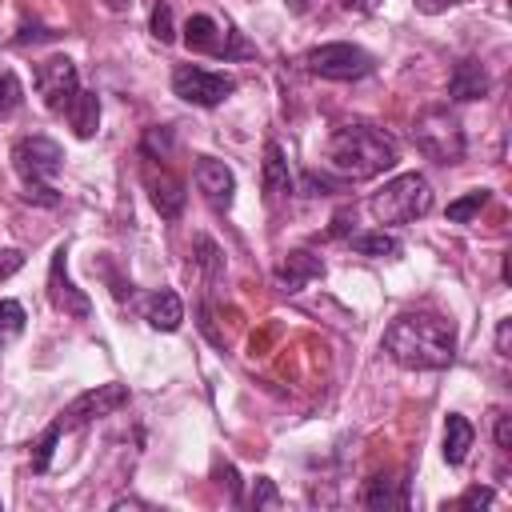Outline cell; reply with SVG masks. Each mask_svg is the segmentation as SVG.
I'll use <instances>...</instances> for the list:
<instances>
[{"instance_id": "obj_1", "label": "cell", "mask_w": 512, "mask_h": 512, "mask_svg": "<svg viewBox=\"0 0 512 512\" xmlns=\"http://www.w3.org/2000/svg\"><path fill=\"white\" fill-rule=\"evenodd\" d=\"M384 352L400 368L440 372L456 360V328L440 312H404L384 328Z\"/></svg>"}, {"instance_id": "obj_2", "label": "cell", "mask_w": 512, "mask_h": 512, "mask_svg": "<svg viewBox=\"0 0 512 512\" xmlns=\"http://www.w3.org/2000/svg\"><path fill=\"white\" fill-rule=\"evenodd\" d=\"M328 164L344 180H372L396 164V144L376 124H344L328 140Z\"/></svg>"}, {"instance_id": "obj_3", "label": "cell", "mask_w": 512, "mask_h": 512, "mask_svg": "<svg viewBox=\"0 0 512 512\" xmlns=\"http://www.w3.org/2000/svg\"><path fill=\"white\" fill-rule=\"evenodd\" d=\"M12 168L16 176L24 180V200L28 204H44V208H56L60 196L56 188L48 184L60 168H64V148L48 136H24L12 144Z\"/></svg>"}, {"instance_id": "obj_4", "label": "cell", "mask_w": 512, "mask_h": 512, "mask_svg": "<svg viewBox=\"0 0 512 512\" xmlns=\"http://www.w3.org/2000/svg\"><path fill=\"white\" fill-rule=\"evenodd\" d=\"M368 212L376 216V224H412L420 216L432 212V184L420 172H400L392 176L380 192H372Z\"/></svg>"}, {"instance_id": "obj_5", "label": "cell", "mask_w": 512, "mask_h": 512, "mask_svg": "<svg viewBox=\"0 0 512 512\" xmlns=\"http://www.w3.org/2000/svg\"><path fill=\"white\" fill-rule=\"evenodd\" d=\"M412 140H416V148H420L428 160H436V164H460V160H464V128H460V120H456L448 108H440V104L424 108V112L412 120Z\"/></svg>"}, {"instance_id": "obj_6", "label": "cell", "mask_w": 512, "mask_h": 512, "mask_svg": "<svg viewBox=\"0 0 512 512\" xmlns=\"http://www.w3.org/2000/svg\"><path fill=\"white\" fill-rule=\"evenodd\" d=\"M304 68L312 76H324V80H364L376 60L372 52H364L360 44H348V40H332V44H316L304 52Z\"/></svg>"}, {"instance_id": "obj_7", "label": "cell", "mask_w": 512, "mask_h": 512, "mask_svg": "<svg viewBox=\"0 0 512 512\" xmlns=\"http://www.w3.org/2000/svg\"><path fill=\"white\" fill-rule=\"evenodd\" d=\"M172 92L188 104L216 108L236 92V80L228 72H212V68H200V64H180L172 72Z\"/></svg>"}, {"instance_id": "obj_8", "label": "cell", "mask_w": 512, "mask_h": 512, "mask_svg": "<svg viewBox=\"0 0 512 512\" xmlns=\"http://www.w3.org/2000/svg\"><path fill=\"white\" fill-rule=\"evenodd\" d=\"M184 44L192 52H204V56H220V60H232V56H252V44L240 40V32H232L228 24L196 12L184 20Z\"/></svg>"}, {"instance_id": "obj_9", "label": "cell", "mask_w": 512, "mask_h": 512, "mask_svg": "<svg viewBox=\"0 0 512 512\" xmlns=\"http://www.w3.org/2000/svg\"><path fill=\"white\" fill-rule=\"evenodd\" d=\"M36 92L44 100L48 112H64L72 104V96L80 92V72L68 56H48L36 64Z\"/></svg>"}, {"instance_id": "obj_10", "label": "cell", "mask_w": 512, "mask_h": 512, "mask_svg": "<svg viewBox=\"0 0 512 512\" xmlns=\"http://www.w3.org/2000/svg\"><path fill=\"white\" fill-rule=\"evenodd\" d=\"M124 404H128V388H124V384H96V388L80 392L56 420H60L64 428H80V424H92V420H100V416L120 412Z\"/></svg>"}, {"instance_id": "obj_11", "label": "cell", "mask_w": 512, "mask_h": 512, "mask_svg": "<svg viewBox=\"0 0 512 512\" xmlns=\"http://www.w3.org/2000/svg\"><path fill=\"white\" fill-rule=\"evenodd\" d=\"M48 300L64 316H76V320H88L92 316V300L68 280V248H56L52 252V264H48Z\"/></svg>"}, {"instance_id": "obj_12", "label": "cell", "mask_w": 512, "mask_h": 512, "mask_svg": "<svg viewBox=\"0 0 512 512\" xmlns=\"http://www.w3.org/2000/svg\"><path fill=\"white\" fill-rule=\"evenodd\" d=\"M192 180H196V188H200V196L208 200L212 212H228L232 208V200H236V172L224 160L200 156L196 168H192Z\"/></svg>"}, {"instance_id": "obj_13", "label": "cell", "mask_w": 512, "mask_h": 512, "mask_svg": "<svg viewBox=\"0 0 512 512\" xmlns=\"http://www.w3.org/2000/svg\"><path fill=\"white\" fill-rule=\"evenodd\" d=\"M144 188H148V196H152V208L164 216V220H176L180 212H184V200H188V192H184V180L172 172V168H156V160H148L144 164Z\"/></svg>"}, {"instance_id": "obj_14", "label": "cell", "mask_w": 512, "mask_h": 512, "mask_svg": "<svg viewBox=\"0 0 512 512\" xmlns=\"http://www.w3.org/2000/svg\"><path fill=\"white\" fill-rule=\"evenodd\" d=\"M260 184H264V200L268 204H284L296 192V176L288 168V156L276 140L264 144V164H260Z\"/></svg>"}, {"instance_id": "obj_15", "label": "cell", "mask_w": 512, "mask_h": 512, "mask_svg": "<svg viewBox=\"0 0 512 512\" xmlns=\"http://www.w3.org/2000/svg\"><path fill=\"white\" fill-rule=\"evenodd\" d=\"M324 276V260L316 256V252H308V248H296V252H288L280 264H276V288L280 292H300L304 284H312V280H320Z\"/></svg>"}, {"instance_id": "obj_16", "label": "cell", "mask_w": 512, "mask_h": 512, "mask_svg": "<svg viewBox=\"0 0 512 512\" xmlns=\"http://www.w3.org/2000/svg\"><path fill=\"white\" fill-rule=\"evenodd\" d=\"M488 88H492V80H488V72H484L480 60L464 56V60L452 64V76H448V96L452 100H484Z\"/></svg>"}, {"instance_id": "obj_17", "label": "cell", "mask_w": 512, "mask_h": 512, "mask_svg": "<svg viewBox=\"0 0 512 512\" xmlns=\"http://www.w3.org/2000/svg\"><path fill=\"white\" fill-rule=\"evenodd\" d=\"M144 316H148V324H152L156 332H176L180 320H184V300H180L172 288H160V292L148 296Z\"/></svg>"}, {"instance_id": "obj_18", "label": "cell", "mask_w": 512, "mask_h": 512, "mask_svg": "<svg viewBox=\"0 0 512 512\" xmlns=\"http://www.w3.org/2000/svg\"><path fill=\"white\" fill-rule=\"evenodd\" d=\"M64 116H68V124H72V132H76L80 140H92L96 128H100V96L88 92V88H80V92L72 96V104L64 108Z\"/></svg>"}, {"instance_id": "obj_19", "label": "cell", "mask_w": 512, "mask_h": 512, "mask_svg": "<svg viewBox=\"0 0 512 512\" xmlns=\"http://www.w3.org/2000/svg\"><path fill=\"white\" fill-rule=\"evenodd\" d=\"M472 440H476V428L468 424V416L448 412V420H444V460H448L452 468H460V464L468 460Z\"/></svg>"}, {"instance_id": "obj_20", "label": "cell", "mask_w": 512, "mask_h": 512, "mask_svg": "<svg viewBox=\"0 0 512 512\" xmlns=\"http://www.w3.org/2000/svg\"><path fill=\"white\" fill-rule=\"evenodd\" d=\"M348 244H352V252L372 256V260H392V256H400V240L388 236L384 228H380V232H352Z\"/></svg>"}, {"instance_id": "obj_21", "label": "cell", "mask_w": 512, "mask_h": 512, "mask_svg": "<svg viewBox=\"0 0 512 512\" xmlns=\"http://www.w3.org/2000/svg\"><path fill=\"white\" fill-rule=\"evenodd\" d=\"M400 480H388V476H372L368 488H364V504L368 508H396L404 504V492H396Z\"/></svg>"}, {"instance_id": "obj_22", "label": "cell", "mask_w": 512, "mask_h": 512, "mask_svg": "<svg viewBox=\"0 0 512 512\" xmlns=\"http://www.w3.org/2000/svg\"><path fill=\"white\" fill-rule=\"evenodd\" d=\"M488 200H492V192H488V188H472L468 196H460V200H452V204H448V220L468 224V220H472Z\"/></svg>"}, {"instance_id": "obj_23", "label": "cell", "mask_w": 512, "mask_h": 512, "mask_svg": "<svg viewBox=\"0 0 512 512\" xmlns=\"http://www.w3.org/2000/svg\"><path fill=\"white\" fill-rule=\"evenodd\" d=\"M60 432H64V424H60V420H52V424L44 428V436L32 444V468H36V472H48V464H52V452H56V440H60Z\"/></svg>"}, {"instance_id": "obj_24", "label": "cell", "mask_w": 512, "mask_h": 512, "mask_svg": "<svg viewBox=\"0 0 512 512\" xmlns=\"http://www.w3.org/2000/svg\"><path fill=\"white\" fill-rule=\"evenodd\" d=\"M24 304L20 300H0V344H8V340H16L20 332H24Z\"/></svg>"}, {"instance_id": "obj_25", "label": "cell", "mask_w": 512, "mask_h": 512, "mask_svg": "<svg viewBox=\"0 0 512 512\" xmlns=\"http://www.w3.org/2000/svg\"><path fill=\"white\" fill-rule=\"evenodd\" d=\"M20 100H24L20 80H16L12 72H0V120H4V116H12V112L20 108Z\"/></svg>"}, {"instance_id": "obj_26", "label": "cell", "mask_w": 512, "mask_h": 512, "mask_svg": "<svg viewBox=\"0 0 512 512\" xmlns=\"http://www.w3.org/2000/svg\"><path fill=\"white\" fill-rule=\"evenodd\" d=\"M168 152H172V128H160V124L148 128L144 132V156L148 160H164Z\"/></svg>"}, {"instance_id": "obj_27", "label": "cell", "mask_w": 512, "mask_h": 512, "mask_svg": "<svg viewBox=\"0 0 512 512\" xmlns=\"http://www.w3.org/2000/svg\"><path fill=\"white\" fill-rule=\"evenodd\" d=\"M248 504H252V508H280V492H276V484H272L268 476H256Z\"/></svg>"}, {"instance_id": "obj_28", "label": "cell", "mask_w": 512, "mask_h": 512, "mask_svg": "<svg viewBox=\"0 0 512 512\" xmlns=\"http://www.w3.org/2000/svg\"><path fill=\"white\" fill-rule=\"evenodd\" d=\"M152 36H156L160 44H172V40H176V28H172V8H168V4H156V8H152Z\"/></svg>"}, {"instance_id": "obj_29", "label": "cell", "mask_w": 512, "mask_h": 512, "mask_svg": "<svg viewBox=\"0 0 512 512\" xmlns=\"http://www.w3.org/2000/svg\"><path fill=\"white\" fill-rule=\"evenodd\" d=\"M196 252H200V256H196V264L204 268V276H208V280H216V272H220V252H216V244H212L208 236H196Z\"/></svg>"}, {"instance_id": "obj_30", "label": "cell", "mask_w": 512, "mask_h": 512, "mask_svg": "<svg viewBox=\"0 0 512 512\" xmlns=\"http://www.w3.org/2000/svg\"><path fill=\"white\" fill-rule=\"evenodd\" d=\"M492 500H496V492H492V488H480V484H476V488H468V492H464V496L456 500V508H488Z\"/></svg>"}, {"instance_id": "obj_31", "label": "cell", "mask_w": 512, "mask_h": 512, "mask_svg": "<svg viewBox=\"0 0 512 512\" xmlns=\"http://www.w3.org/2000/svg\"><path fill=\"white\" fill-rule=\"evenodd\" d=\"M496 448L512 452V416L508 412H496Z\"/></svg>"}, {"instance_id": "obj_32", "label": "cell", "mask_w": 512, "mask_h": 512, "mask_svg": "<svg viewBox=\"0 0 512 512\" xmlns=\"http://www.w3.org/2000/svg\"><path fill=\"white\" fill-rule=\"evenodd\" d=\"M24 268V256L16 252V248H0V280H8V276H16Z\"/></svg>"}, {"instance_id": "obj_33", "label": "cell", "mask_w": 512, "mask_h": 512, "mask_svg": "<svg viewBox=\"0 0 512 512\" xmlns=\"http://www.w3.org/2000/svg\"><path fill=\"white\" fill-rule=\"evenodd\" d=\"M420 12H444V8H456V4H464V0H412Z\"/></svg>"}, {"instance_id": "obj_34", "label": "cell", "mask_w": 512, "mask_h": 512, "mask_svg": "<svg viewBox=\"0 0 512 512\" xmlns=\"http://www.w3.org/2000/svg\"><path fill=\"white\" fill-rule=\"evenodd\" d=\"M508 332H512V324L500 320V328H496V352H500V356H508Z\"/></svg>"}, {"instance_id": "obj_35", "label": "cell", "mask_w": 512, "mask_h": 512, "mask_svg": "<svg viewBox=\"0 0 512 512\" xmlns=\"http://www.w3.org/2000/svg\"><path fill=\"white\" fill-rule=\"evenodd\" d=\"M312 4H316V0H288V8H292V12H308Z\"/></svg>"}, {"instance_id": "obj_36", "label": "cell", "mask_w": 512, "mask_h": 512, "mask_svg": "<svg viewBox=\"0 0 512 512\" xmlns=\"http://www.w3.org/2000/svg\"><path fill=\"white\" fill-rule=\"evenodd\" d=\"M104 4H108V8H112V12H120V8H128V4H132V0H104Z\"/></svg>"}, {"instance_id": "obj_37", "label": "cell", "mask_w": 512, "mask_h": 512, "mask_svg": "<svg viewBox=\"0 0 512 512\" xmlns=\"http://www.w3.org/2000/svg\"><path fill=\"white\" fill-rule=\"evenodd\" d=\"M360 4H364V0H344V8H360Z\"/></svg>"}, {"instance_id": "obj_38", "label": "cell", "mask_w": 512, "mask_h": 512, "mask_svg": "<svg viewBox=\"0 0 512 512\" xmlns=\"http://www.w3.org/2000/svg\"><path fill=\"white\" fill-rule=\"evenodd\" d=\"M0 508H4V500H0Z\"/></svg>"}]
</instances>
